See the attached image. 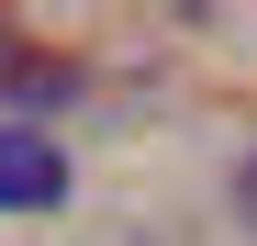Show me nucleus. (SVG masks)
<instances>
[{"label":"nucleus","instance_id":"1","mask_svg":"<svg viewBox=\"0 0 257 246\" xmlns=\"http://www.w3.org/2000/svg\"><path fill=\"white\" fill-rule=\"evenodd\" d=\"M67 201V157H56V135H0V213H56Z\"/></svg>","mask_w":257,"mask_h":246},{"label":"nucleus","instance_id":"2","mask_svg":"<svg viewBox=\"0 0 257 246\" xmlns=\"http://www.w3.org/2000/svg\"><path fill=\"white\" fill-rule=\"evenodd\" d=\"M0 78L12 90H78V67H56V56H0Z\"/></svg>","mask_w":257,"mask_h":246},{"label":"nucleus","instance_id":"3","mask_svg":"<svg viewBox=\"0 0 257 246\" xmlns=\"http://www.w3.org/2000/svg\"><path fill=\"white\" fill-rule=\"evenodd\" d=\"M235 201H246V224H257V157H246V168H235Z\"/></svg>","mask_w":257,"mask_h":246}]
</instances>
